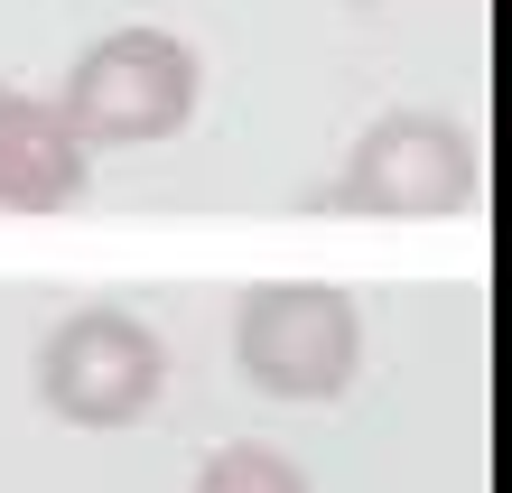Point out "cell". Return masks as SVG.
I'll return each mask as SVG.
<instances>
[{"mask_svg":"<svg viewBox=\"0 0 512 493\" xmlns=\"http://www.w3.org/2000/svg\"><path fill=\"white\" fill-rule=\"evenodd\" d=\"M336 214H466L485 205V149L447 112H382L326 187Z\"/></svg>","mask_w":512,"mask_h":493,"instance_id":"4","label":"cell"},{"mask_svg":"<svg viewBox=\"0 0 512 493\" xmlns=\"http://www.w3.org/2000/svg\"><path fill=\"white\" fill-rule=\"evenodd\" d=\"M187 493H317L308 484V466H298L289 447H261V438H233V447H215L196 466V484Z\"/></svg>","mask_w":512,"mask_h":493,"instance_id":"6","label":"cell"},{"mask_svg":"<svg viewBox=\"0 0 512 493\" xmlns=\"http://www.w3.org/2000/svg\"><path fill=\"white\" fill-rule=\"evenodd\" d=\"M84 149L47 94L0 84V214H66L84 196Z\"/></svg>","mask_w":512,"mask_h":493,"instance_id":"5","label":"cell"},{"mask_svg":"<svg viewBox=\"0 0 512 493\" xmlns=\"http://www.w3.org/2000/svg\"><path fill=\"white\" fill-rule=\"evenodd\" d=\"M233 373L261 400H336L364 373V307L326 280H261L233 307Z\"/></svg>","mask_w":512,"mask_h":493,"instance_id":"2","label":"cell"},{"mask_svg":"<svg viewBox=\"0 0 512 493\" xmlns=\"http://www.w3.org/2000/svg\"><path fill=\"white\" fill-rule=\"evenodd\" d=\"M196 94H205V66L187 38H168V28H112L94 38L66 66V131L84 149H149V140H177L196 121Z\"/></svg>","mask_w":512,"mask_h":493,"instance_id":"1","label":"cell"},{"mask_svg":"<svg viewBox=\"0 0 512 493\" xmlns=\"http://www.w3.org/2000/svg\"><path fill=\"white\" fill-rule=\"evenodd\" d=\"M168 391V345L131 307H75L38 345V400L66 428H131Z\"/></svg>","mask_w":512,"mask_h":493,"instance_id":"3","label":"cell"},{"mask_svg":"<svg viewBox=\"0 0 512 493\" xmlns=\"http://www.w3.org/2000/svg\"><path fill=\"white\" fill-rule=\"evenodd\" d=\"M354 10H373V0H354Z\"/></svg>","mask_w":512,"mask_h":493,"instance_id":"7","label":"cell"}]
</instances>
